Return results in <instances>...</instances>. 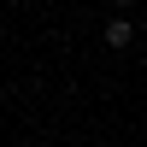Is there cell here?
Instances as JSON below:
<instances>
[{
  "mask_svg": "<svg viewBox=\"0 0 147 147\" xmlns=\"http://www.w3.org/2000/svg\"><path fill=\"white\" fill-rule=\"evenodd\" d=\"M129 41H136V24H129V18H112V24H106V47H129Z\"/></svg>",
  "mask_w": 147,
  "mask_h": 147,
  "instance_id": "1",
  "label": "cell"
},
{
  "mask_svg": "<svg viewBox=\"0 0 147 147\" xmlns=\"http://www.w3.org/2000/svg\"><path fill=\"white\" fill-rule=\"evenodd\" d=\"M112 6H136V0H112Z\"/></svg>",
  "mask_w": 147,
  "mask_h": 147,
  "instance_id": "2",
  "label": "cell"
}]
</instances>
